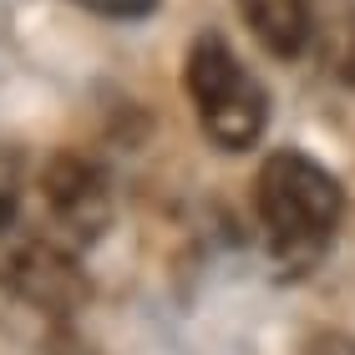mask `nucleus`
I'll return each mask as SVG.
<instances>
[{
    "mask_svg": "<svg viewBox=\"0 0 355 355\" xmlns=\"http://www.w3.org/2000/svg\"><path fill=\"white\" fill-rule=\"evenodd\" d=\"M239 15L254 31V41L279 61L304 56V46L315 36V6L310 0H239Z\"/></svg>",
    "mask_w": 355,
    "mask_h": 355,
    "instance_id": "20e7f679",
    "label": "nucleus"
},
{
    "mask_svg": "<svg viewBox=\"0 0 355 355\" xmlns=\"http://www.w3.org/2000/svg\"><path fill=\"white\" fill-rule=\"evenodd\" d=\"M21 214V157L0 148V229H10Z\"/></svg>",
    "mask_w": 355,
    "mask_h": 355,
    "instance_id": "39448f33",
    "label": "nucleus"
},
{
    "mask_svg": "<svg viewBox=\"0 0 355 355\" xmlns=\"http://www.w3.org/2000/svg\"><path fill=\"white\" fill-rule=\"evenodd\" d=\"M76 6L102 15V21H142V15L157 10V0H76Z\"/></svg>",
    "mask_w": 355,
    "mask_h": 355,
    "instance_id": "423d86ee",
    "label": "nucleus"
},
{
    "mask_svg": "<svg viewBox=\"0 0 355 355\" xmlns=\"http://www.w3.org/2000/svg\"><path fill=\"white\" fill-rule=\"evenodd\" d=\"M183 87L193 96L198 127L208 132V142H218L223 153H244L264 137L269 127V92L244 61L234 56V46L218 31H203L188 46L183 61Z\"/></svg>",
    "mask_w": 355,
    "mask_h": 355,
    "instance_id": "f03ea898",
    "label": "nucleus"
},
{
    "mask_svg": "<svg viewBox=\"0 0 355 355\" xmlns=\"http://www.w3.org/2000/svg\"><path fill=\"white\" fill-rule=\"evenodd\" d=\"M46 208H51L56 229L71 234V244H92L107 229V178L82 157H56L46 173Z\"/></svg>",
    "mask_w": 355,
    "mask_h": 355,
    "instance_id": "7ed1b4c3",
    "label": "nucleus"
},
{
    "mask_svg": "<svg viewBox=\"0 0 355 355\" xmlns=\"http://www.w3.org/2000/svg\"><path fill=\"white\" fill-rule=\"evenodd\" d=\"M254 208H259L274 259L289 264V274H300L330 249L345 214V193L325 163H315L300 148H279L264 157L254 178Z\"/></svg>",
    "mask_w": 355,
    "mask_h": 355,
    "instance_id": "f257e3e1",
    "label": "nucleus"
}]
</instances>
